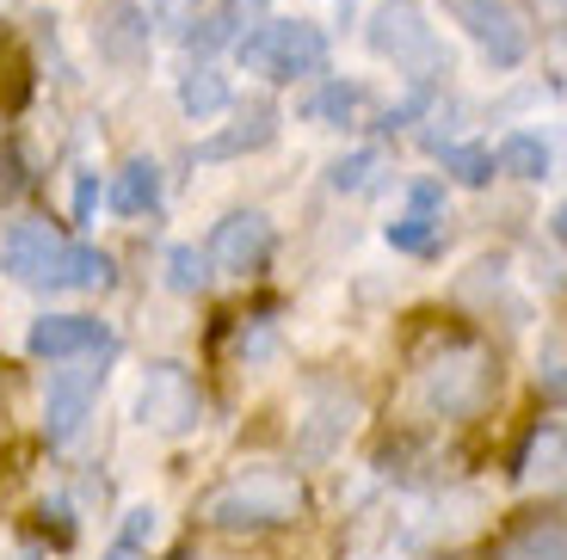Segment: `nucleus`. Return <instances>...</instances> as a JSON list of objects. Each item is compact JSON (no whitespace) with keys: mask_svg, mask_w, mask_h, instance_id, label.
<instances>
[{"mask_svg":"<svg viewBox=\"0 0 567 560\" xmlns=\"http://www.w3.org/2000/svg\"><path fill=\"white\" fill-rule=\"evenodd\" d=\"M327 56H333L327 31L309 25V19H259V25H247L235 38V62L271 86L315 81V74H327Z\"/></svg>","mask_w":567,"mask_h":560,"instance_id":"obj_1","label":"nucleus"},{"mask_svg":"<svg viewBox=\"0 0 567 560\" xmlns=\"http://www.w3.org/2000/svg\"><path fill=\"white\" fill-rule=\"evenodd\" d=\"M297 511H302V480L284 475V468H241L204 499V518L216 530H278V523H297Z\"/></svg>","mask_w":567,"mask_h":560,"instance_id":"obj_2","label":"nucleus"},{"mask_svg":"<svg viewBox=\"0 0 567 560\" xmlns=\"http://www.w3.org/2000/svg\"><path fill=\"white\" fill-rule=\"evenodd\" d=\"M494 351L475 345V339H463V345H444L439 357H432V370H425L420 394L425 406L439 413V419H475L487 401H494Z\"/></svg>","mask_w":567,"mask_h":560,"instance_id":"obj_3","label":"nucleus"},{"mask_svg":"<svg viewBox=\"0 0 567 560\" xmlns=\"http://www.w3.org/2000/svg\"><path fill=\"white\" fill-rule=\"evenodd\" d=\"M62 259H69V240L50 216H25L0 235V271L25 290H62Z\"/></svg>","mask_w":567,"mask_h":560,"instance_id":"obj_4","label":"nucleus"},{"mask_svg":"<svg viewBox=\"0 0 567 560\" xmlns=\"http://www.w3.org/2000/svg\"><path fill=\"white\" fill-rule=\"evenodd\" d=\"M364 43L383 62H395V69H439V31L425 25L420 0H377Z\"/></svg>","mask_w":567,"mask_h":560,"instance_id":"obj_5","label":"nucleus"},{"mask_svg":"<svg viewBox=\"0 0 567 560\" xmlns=\"http://www.w3.org/2000/svg\"><path fill=\"white\" fill-rule=\"evenodd\" d=\"M105 357H112V351H86L74 370H56V376H50V388H43V437H50V444H74L86 413L100 406Z\"/></svg>","mask_w":567,"mask_h":560,"instance_id":"obj_6","label":"nucleus"},{"mask_svg":"<svg viewBox=\"0 0 567 560\" xmlns=\"http://www.w3.org/2000/svg\"><path fill=\"white\" fill-rule=\"evenodd\" d=\"M198 413H204V394H198V382H192V370L185 364H148L142 394H136V425L142 432L179 437V432L198 425Z\"/></svg>","mask_w":567,"mask_h":560,"instance_id":"obj_7","label":"nucleus"},{"mask_svg":"<svg viewBox=\"0 0 567 560\" xmlns=\"http://www.w3.org/2000/svg\"><path fill=\"white\" fill-rule=\"evenodd\" d=\"M444 13L482 43V56L494 62V69H518V62L530 56V25L518 19L512 0H444Z\"/></svg>","mask_w":567,"mask_h":560,"instance_id":"obj_8","label":"nucleus"},{"mask_svg":"<svg viewBox=\"0 0 567 560\" xmlns=\"http://www.w3.org/2000/svg\"><path fill=\"white\" fill-rule=\"evenodd\" d=\"M271 247H278V228H271L266 210H228L223 222L210 228V266L228 271V278H254V271H266Z\"/></svg>","mask_w":567,"mask_h":560,"instance_id":"obj_9","label":"nucleus"},{"mask_svg":"<svg viewBox=\"0 0 567 560\" xmlns=\"http://www.w3.org/2000/svg\"><path fill=\"white\" fill-rule=\"evenodd\" d=\"M93 50H100V62H112V69H136V62H148V50H155V19L142 13L136 0H105L100 19H93Z\"/></svg>","mask_w":567,"mask_h":560,"instance_id":"obj_10","label":"nucleus"},{"mask_svg":"<svg viewBox=\"0 0 567 560\" xmlns=\"http://www.w3.org/2000/svg\"><path fill=\"white\" fill-rule=\"evenodd\" d=\"M25 351L43 364H74L86 351H112V326L93 314H38L25 333Z\"/></svg>","mask_w":567,"mask_h":560,"instance_id":"obj_11","label":"nucleus"},{"mask_svg":"<svg viewBox=\"0 0 567 560\" xmlns=\"http://www.w3.org/2000/svg\"><path fill=\"white\" fill-rule=\"evenodd\" d=\"M389 247L413 252V259L444 247V185H432V179L408 185V210L389 222Z\"/></svg>","mask_w":567,"mask_h":560,"instance_id":"obj_12","label":"nucleus"},{"mask_svg":"<svg viewBox=\"0 0 567 560\" xmlns=\"http://www.w3.org/2000/svg\"><path fill=\"white\" fill-rule=\"evenodd\" d=\"M271 142H278V105H271V98H254V105L235 112L228 129H216V136L198 142V160H241V155L271 148Z\"/></svg>","mask_w":567,"mask_h":560,"instance_id":"obj_13","label":"nucleus"},{"mask_svg":"<svg viewBox=\"0 0 567 560\" xmlns=\"http://www.w3.org/2000/svg\"><path fill=\"white\" fill-rule=\"evenodd\" d=\"M358 401L346 388H315V413L302 419V456H333L346 432H352Z\"/></svg>","mask_w":567,"mask_h":560,"instance_id":"obj_14","label":"nucleus"},{"mask_svg":"<svg viewBox=\"0 0 567 560\" xmlns=\"http://www.w3.org/2000/svg\"><path fill=\"white\" fill-rule=\"evenodd\" d=\"M259 13H266V0H216L210 13L185 31V43H192V50H223V43H235L247 25H259Z\"/></svg>","mask_w":567,"mask_h":560,"instance_id":"obj_15","label":"nucleus"},{"mask_svg":"<svg viewBox=\"0 0 567 560\" xmlns=\"http://www.w3.org/2000/svg\"><path fill=\"white\" fill-rule=\"evenodd\" d=\"M364 105H370V86L364 81H321L309 98H302V117L321 124V129H346Z\"/></svg>","mask_w":567,"mask_h":560,"instance_id":"obj_16","label":"nucleus"},{"mask_svg":"<svg viewBox=\"0 0 567 560\" xmlns=\"http://www.w3.org/2000/svg\"><path fill=\"white\" fill-rule=\"evenodd\" d=\"M105 204H112L117 216H148L161 204V167H155V160H124V167L112 173Z\"/></svg>","mask_w":567,"mask_h":560,"instance_id":"obj_17","label":"nucleus"},{"mask_svg":"<svg viewBox=\"0 0 567 560\" xmlns=\"http://www.w3.org/2000/svg\"><path fill=\"white\" fill-rule=\"evenodd\" d=\"M228 105H235V93H228V81L210 69V62H198V69L179 74V112L192 117V124H210V117H223Z\"/></svg>","mask_w":567,"mask_h":560,"instance_id":"obj_18","label":"nucleus"},{"mask_svg":"<svg viewBox=\"0 0 567 560\" xmlns=\"http://www.w3.org/2000/svg\"><path fill=\"white\" fill-rule=\"evenodd\" d=\"M518 480L525 487H555V480H567V432L561 425H543L537 437H530V449H525V463H518Z\"/></svg>","mask_w":567,"mask_h":560,"instance_id":"obj_19","label":"nucleus"},{"mask_svg":"<svg viewBox=\"0 0 567 560\" xmlns=\"http://www.w3.org/2000/svg\"><path fill=\"white\" fill-rule=\"evenodd\" d=\"M549 142L537 136V129H512L506 142L494 148V167L512 173V179H549Z\"/></svg>","mask_w":567,"mask_h":560,"instance_id":"obj_20","label":"nucleus"},{"mask_svg":"<svg viewBox=\"0 0 567 560\" xmlns=\"http://www.w3.org/2000/svg\"><path fill=\"white\" fill-rule=\"evenodd\" d=\"M494 560H567V523H525L494 548Z\"/></svg>","mask_w":567,"mask_h":560,"instance_id":"obj_21","label":"nucleus"},{"mask_svg":"<svg viewBox=\"0 0 567 560\" xmlns=\"http://www.w3.org/2000/svg\"><path fill=\"white\" fill-rule=\"evenodd\" d=\"M161 266H167V290H173V295H198V290H210V271H216V266H210V252L192 247V240H173Z\"/></svg>","mask_w":567,"mask_h":560,"instance_id":"obj_22","label":"nucleus"},{"mask_svg":"<svg viewBox=\"0 0 567 560\" xmlns=\"http://www.w3.org/2000/svg\"><path fill=\"white\" fill-rule=\"evenodd\" d=\"M112 283H117L112 252H100V247H69V259H62V290H112Z\"/></svg>","mask_w":567,"mask_h":560,"instance_id":"obj_23","label":"nucleus"},{"mask_svg":"<svg viewBox=\"0 0 567 560\" xmlns=\"http://www.w3.org/2000/svg\"><path fill=\"white\" fill-rule=\"evenodd\" d=\"M439 155H444V173H451L456 185H487L494 179V148H475V142H439Z\"/></svg>","mask_w":567,"mask_h":560,"instance_id":"obj_24","label":"nucleus"},{"mask_svg":"<svg viewBox=\"0 0 567 560\" xmlns=\"http://www.w3.org/2000/svg\"><path fill=\"white\" fill-rule=\"evenodd\" d=\"M377 173H383V148H352V155H340L327 167V185L333 191H364Z\"/></svg>","mask_w":567,"mask_h":560,"instance_id":"obj_25","label":"nucleus"},{"mask_svg":"<svg viewBox=\"0 0 567 560\" xmlns=\"http://www.w3.org/2000/svg\"><path fill=\"white\" fill-rule=\"evenodd\" d=\"M537 394L543 401H561L567 406V339H549L537 357Z\"/></svg>","mask_w":567,"mask_h":560,"instance_id":"obj_26","label":"nucleus"},{"mask_svg":"<svg viewBox=\"0 0 567 560\" xmlns=\"http://www.w3.org/2000/svg\"><path fill=\"white\" fill-rule=\"evenodd\" d=\"M155 536H161V511H155V505H130V511H124V530H117V542L142 554V548L155 542Z\"/></svg>","mask_w":567,"mask_h":560,"instance_id":"obj_27","label":"nucleus"},{"mask_svg":"<svg viewBox=\"0 0 567 560\" xmlns=\"http://www.w3.org/2000/svg\"><path fill=\"white\" fill-rule=\"evenodd\" d=\"M25 155H19L13 142H0V210H7V204H13L19 191H25Z\"/></svg>","mask_w":567,"mask_h":560,"instance_id":"obj_28","label":"nucleus"},{"mask_svg":"<svg viewBox=\"0 0 567 560\" xmlns=\"http://www.w3.org/2000/svg\"><path fill=\"white\" fill-rule=\"evenodd\" d=\"M93 197H100V179L86 173V179L74 185V216H81V222H86V216H93Z\"/></svg>","mask_w":567,"mask_h":560,"instance_id":"obj_29","label":"nucleus"},{"mask_svg":"<svg viewBox=\"0 0 567 560\" xmlns=\"http://www.w3.org/2000/svg\"><path fill=\"white\" fill-rule=\"evenodd\" d=\"M549 235H555V240H561V247H567V204H561V210L549 216Z\"/></svg>","mask_w":567,"mask_h":560,"instance_id":"obj_30","label":"nucleus"},{"mask_svg":"<svg viewBox=\"0 0 567 560\" xmlns=\"http://www.w3.org/2000/svg\"><path fill=\"white\" fill-rule=\"evenodd\" d=\"M105 560H136V548H124V542H117V548H112V554H105Z\"/></svg>","mask_w":567,"mask_h":560,"instance_id":"obj_31","label":"nucleus"}]
</instances>
